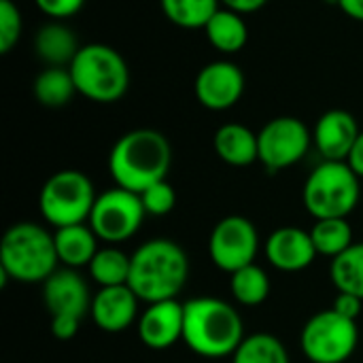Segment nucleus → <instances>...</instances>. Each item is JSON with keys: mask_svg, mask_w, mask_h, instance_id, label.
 <instances>
[{"mask_svg": "<svg viewBox=\"0 0 363 363\" xmlns=\"http://www.w3.org/2000/svg\"><path fill=\"white\" fill-rule=\"evenodd\" d=\"M172 166L170 140L153 128H136L119 136L108 153V172L117 187L143 194L166 181Z\"/></svg>", "mask_w": 363, "mask_h": 363, "instance_id": "1", "label": "nucleus"}, {"mask_svg": "<svg viewBox=\"0 0 363 363\" xmlns=\"http://www.w3.org/2000/svg\"><path fill=\"white\" fill-rule=\"evenodd\" d=\"M183 342L189 351L204 359L232 357L245 336L240 313L225 300L202 296L185 304Z\"/></svg>", "mask_w": 363, "mask_h": 363, "instance_id": "2", "label": "nucleus"}, {"mask_svg": "<svg viewBox=\"0 0 363 363\" xmlns=\"http://www.w3.org/2000/svg\"><path fill=\"white\" fill-rule=\"evenodd\" d=\"M187 279L189 257L185 249L170 238L147 240L132 253L128 287L147 304L177 300Z\"/></svg>", "mask_w": 363, "mask_h": 363, "instance_id": "3", "label": "nucleus"}, {"mask_svg": "<svg viewBox=\"0 0 363 363\" xmlns=\"http://www.w3.org/2000/svg\"><path fill=\"white\" fill-rule=\"evenodd\" d=\"M53 234L32 221L11 225L0 240V274L17 283H45L57 270Z\"/></svg>", "mask_w": 363, "mask_h": 363, "instance_id": "4", "label": "nucleus"}, {"mask_svg": "<svg viewBox=\"0 0 363 363\" xmlns=\"http://www.w3.org/2000/svg\"><path fill=\"white\" fill-rule=\"evenodd\" d=\"M77 94L96 104L119 102L130 87V68L123 55L104 43L81 45L68 66Z\"/></svg>", "mask_w": 363, "mask_h": 363, "instance_id": "5", "label": "nucleus"}, {"mask_svg": "<svg viewBox=\"0 0 363 363\" xmlns=\"http://www.w3.org/2000/svg\"><path fill=\"white\" fill-rule=\"evenodd\" d=\"M362 179L347 162H328L311 170L302 187L304 208L317 219H347L359 204Z\"/></svg>", "mask_w": 363, "mask_h": 363, "instance_id": "6", "label": "nucleus"}, {"mask_svg": "<svg viewBox=\"0 0 363 363\" xmlns=\"http://www.w3.org/2000/svg\"><path fill=\"white\" fill-rule=\"evenodd\" d=\"M96 189L91 179L81 170H57L40 187L38 211L43 219L57 228L87 223L96 204Z\"/></svg>", "mask_w": 363, "mask_h": 363, "instance_id": "7", "label": "nucleus"}, {"mask_svg": "<svg viewBox=\"0 0 363 363\" xmlns=\"http://www.w3.org/2000/svg\"><path fill=\"white\" fill-rule=\"evenodd\" d=\"M357 345V321L338 315L334 308L315 313L300 332V349L311 363L349 362Z\"/></svg>", "mask_w": 363, "mask_h": 363, "instance_id": "8", "label": "nucleus"}, {"mask_svg": "<svg viewBox=\"0 0 363 363\" xmlns=\"http://www.w3.org/2000/svg\"><path fill=\"white\" fill-rule=\"evenodd\" d=\"M147 211L140 194L123 187H111L98 194L89 215V228L106 245H119L130 240L143 225Z\"/></svg>", "mask_w": 363, "mask_h": 363, "instance_id": "9", "label": "nucleus"}, {"mask_svg": "<svg viewBox=\"0 0 363 363\" xmlns=\"http://www.w3.org/2000/svg\"><path fill=\"white\" fill-rule=\"evenodd\" d=\"M259 164L268 172H281L306 157L313 147V130L298 117L281 115L257 132Z\"/></svg>", "mask_w": 363, "mask_h": 363, "instance_id": "10", "label": "nucleus"}, {"mask_svg": "<svg viewBox=\"0 0 363 363\" xmlns=\"http://www.w3.org/2000/svg\"><path fill=\"white\" fill-rule=\"evenodd\" d=\"M259 245V232L251 219L228 215L215 223L208 236V257L215 268L234 274L236 270L255 264Z\"/></svg>", "mask_w": 363, "mask_h": 363, "instance_id": "11", "label": "nucleus"}, {"mask_svg": "<svg viewBox=\"0 0 363 363\" xmlns=\"http://www.w3.org/2000/svg\"><path fill=\"white\" fill-rule=\"evenodd\" d=\"M245 72L230 60H215L202 66L194 81L196 100L215 113L236 106L245 94Z\"/></svg>", "mask_w": 363, "mask_h": 363, "instance_id": "12", "label": "nucleus"}, {"mask_svg": "<svg viewBox=\"0 0 363 363\" xmlns=\"http://www.w3.org/2000/svg\"><path fill=\"white\" fill-rule=\"evenodd\" d=\"M185 306L179 300H162L147 304L136 321L140 342L151 351H166L183 340Z\"/></svg>", "mask_w": 363, "mask_h": 363, "instance_id": "13", "label": "nucleus"}, {"mask_svg": "<svg viewBox=\"0 0 363 363\" xmlns=\"http://www.w3.org/2000/svg\"><path fill=\"white\" fill-rule=\"evenodd\" d=\"M362 128L353 113L345 108L325 111L313 128V147L328 162H347Z\"/></svg>", "mask_w": 363, "mask_h": 363, "instance_id": "14", "label": "nucleus"}, {"mask_svg": "<svg viewBox=\"0 0 363 363\" xmlns=\"http://www.w3.org/2000/svg\"><path fill=\"white\" fill-rule=\"evenodd\" d=\"M266 259L272 268L281 272H302L313 266L315 257L319 255L311 232L298 225H283L277 228L264 242Z\"/></svg>", "mask_w": 363, "mask_h": 363, "instance_id": "15", "label": "nucleus"}, {"mask_svg": "<svg viewBox=\"0 0 363 363\" xmlns=\"http://www.w3.org/2000/svg\"><path fill=\"white\" fill-rule=\"evenodd\" d=\"M91 294L85 279L70 268L55 270L43 283V302L51 317L55 315H70L83 319L91 306Z\"/></svg>", "mask_w": 363, "mask_h": 363, "instance_id": "16", "label": "nucleus"}, {"mask_svg": "<svg viewBox=\"0 0 363 363\" xmlns=\"http://www.w3.org/2000/svg\"><path fill=\"white\" fill-rule=\"evenodd\" d=\"M138 296L128 285L100 287L91 298L89 315L98 330L106 334H121L138 321Z\"/></svg>", "mask_w": 363, "mask_h": 363, "instance_id": "17", "label": "nucleus"}, {"mask_svg": "<svg viewBox=\"0 0 363 363\" xmlns=\"http://www.w3.org/2000/svg\"><path fill=\"white\" fill-rule=\"evenodd\" d=\"M213 149L223 164L234 168H247L259 162L257 132L245 123L230 121L219 125L213 136Z\"/></svg>", "mask_w": 363, "mask_h": 363, "instance_id": "18", "label": "nucleus"}, {"mask_svg": "<svg viewBox=\"0 0 363 363\" xmlns=\"http://www.w3.org/2000/svg\"><path fill=\"white\" fill-rule=\"evenodd\" d=\"M55 240V253L57 259L64 268L79 270L87 268L98 253V236L89 228V223H77V225H66L57 228L53 232Z\"/></svg>", "mask_w": 363, "mask_h": 363, "instance_id": "19", "label": "nucleus"}, {"mask_svg": "<svg viewBox=\"0 0 363 363\" xmlns=\"http://www.w3.org/2000/svg\"><path fill=\"white\" fill-rule=\"evenodd\" d=\"M81 45L74 32L64 21H49L38 28L34 36V51L40 62L47 66H64L68 68Z\"/></svg>", "mask_w": 363, "mask_h": 363, "instance_id": "20", "label": "nucleus"}, {"mask_svg": "<svg viewBox=\"0 0 363 363\" xmlns=\"http://www.w3.org/2000/svg\"><path fill=\"white\" fill-rule=\"evenodd\" d=\"M206 40L221 55H234L249 43V28L240 13L221 6L204 26Z\"/></svg>", "mask_w": 363, "mask_h": 363, "instance_id": "21", "label": "nucleus"}, {"mask_svg": "<svg viewBox=\"0 0 363 363\" xmlns=\"http://www.w3.org/2000/svg\"><path fill=\"white\" fill-rule=\"evenodd\" d=\"M32 94L38 104L47 108H60V106H66L74 98L77 87L68 68L47 66L36 74L32 83Z\"/></svg>", "mask_w": 363, "mask_h": 363, "instance_id": "22", "label": "nucleus"}, {"mask_svg": "<svg viewBox=\"0 0 363 363\" xmlns=\"http://www.w3.org/2000/svg\"><path fill=\"white\" fill-rule=\"evenodd\" d=\"M132 268V255H125L119 247L108 245L98 249L87 272L98 287H119L128 285Z\"/></svg>", "mask_w": 363, "mask_h": 363, "instance_id": "23", "label": "nucleus"}, {"mask_svg": "<svg viewBox=\"0 0 363 363\" xmlns=\"http://www.w3.org/2000/svg\"><path fill=\"white\" fill-rule=\"evenodd\" d=\"M270 287L272 285L268 272L257 264L245 266L234 274H230V294L234 302H238L240 306L253 308L264 304L270 296Z\"/></svg>", "mask_w": 363, "mask_h": 363, "instance_id": "24", "label": "nucleus"}, {"mask_svg": "<svg viewBox=\"0 0 363 363\" xmlns=\"http://www.w3.org/2000/svg\"><path fill=\"white\" fill-rule=\"evenodd\" d=\"M164 17L183 30H204L208 19L221 9V0H160Z\"/></svg>", "mask_w": 363, "mask_h": 363, "instance_id": "25", "label": "nucleus"}, {"mask_svg": "<svg viewBox=\"0 0 363 363\" xmlns=\"http://www.w3.org/2000/svg\"><path fill=\"white\" fill-rule=\"evenodd\" d=\"M330 279L338 291L353 294L363 300V242H355L332 259Z\"/></svg>", "mask_w": 363, "mask_h": 363, "instance_id": "26", "label": "nucleus"}, {"mask_svg": "<svg viewBox=\"0 0 363 363\" xmlns=\"http://www.w3.org/2000/svg\"><path fill=\"white\" fill-rule=\"evenodd\" d=\"M311 238L319 255L330 259L353 247V228L347 219H317L311 228Z\"/></svg>", "mask_w": 363, "mask_h": 363, "instance_id": "27", "label": "nucleus"}, {"mask_svg": "<svg viewBox=\"0 0 363 363\" xmlns=\"http://www.w3.org/2000/svg\"><path fill=\"white\" fill-rule=\"evenodd\" d=\"M232 363H291V359L285 345L277 336L257 332L240 342L232 355Z\"/></svg>", "mask_w": 363, "mask_h": 363, "instance_id": "28", "label": "nucleus"}, {"mask_svg": "<svg viewBox=\"0 0 363 363\" xmlns=\"http://www.w3.org/2000/svg\"><path fill=\"white\" fill-rule=\"evenodd\" d=\"M23 32V17L13 0H0V53L13 51Z\"/></svg>", "mask_w": 363, "mask_h": 363, "instance_id": "29", "label": "nucleus"}, {"mask_svg": "<svg viewBox=\"0 0 363 363\" xmlns=\"http://www.w3.org/2000/svg\"><path fill=\"white\" fill-rule=\"evenodd\" d=\"M140 200H143V206H145L147 215L164 217V215L174 211V206H177V191H174V187L168 181H160V183L151 185L149 189H145L140 194Z\"/></svg>", "mask_w": 363, "mask_h": 363, "instance_id": "30", "label": "nucleus"}, {"mask_svg": "<svg viewBox=\"0 0 363 363\" xmlns=\"http://www.w3.org/2000/svg\"><path fill=\"white\" fill-rule=\"evenodd\" d=\"M34 4L49 21H66L85 6V0H34Z\"/></svg>", "mask_w": 363, "mask_h": 363, "instance_id": "31", "label": "nucleus"}, {"mask_svg": "<svg viewBox=\"0 0 363 363\" xmlns=\"http://www.w3.org/2000/svg\"><path fill=\"white\" fill-rule=\"evenodd\" d=\"M332 308H334L338 315H342V317H347V319H351V321H357L359 315H362L363 300L362 298H357V296H353V294L338 291V296H336Z\"/></svg>", "mask_w": 363, "mask_h": 363, "instance_id": "32", "label": "nucleus"}, {"mask_svg": "<svg viewBox=\"0 0 363 363\" xmlns=\"http://www.w3.org/2000/svg\"><path fill=\"white\" fill-rule=\"evenodd\" d=\"M81 319L70 317V315H55L51 317V334L57 340H72L79 332Z\"/></svg>", "mask_w": 363, "mask_h": 363, "instance_id": "33", "label": "nucleus"}, {"mask_svg": "<svg viewBox=\"0 0 363 363\" xmlns=\"http://www.w3.org/2000/svg\"><path fill=\"white\" fill-rule=\"evenodd\" d=\"M266 2L268 0H221V6L232 9L240 15H247V13H255L259 9H264Z\"/></svg>", "mask_w": 363, "mask_h": 363, "instance_id": "34", "label": "nucleus"}, {"mask_svg": "<svg viewBox=\"0 0 363 363\" xmlns=\"http://www.w3.org/2000/svg\"><path fill=\"white\" fill-rule=\"evenodd\" d=\"M347 164L351 166V170H353L359 179H363V130L362 134L357 136V140H355V145H353L349 157H347Z\"/></svg>", "mask_w": 363, "mask_h": 363, "instance_id": "35", "label": "nucleus"}, {"mask_svg": "<svg viewBox=\"0 0 363 363\" xmlns=\"http://www.w3.org/2000/svg\"><path fill=\"white\" fill-rule=\"evenodd\" d=\"M334 2L340 6V11H342L349 19L362 21L363 23V0H334Z\"/></svg>", "mask_w": 363, "mask_h": 363, "instance_id": "36", "label": "nucleus"}]
</instances>
